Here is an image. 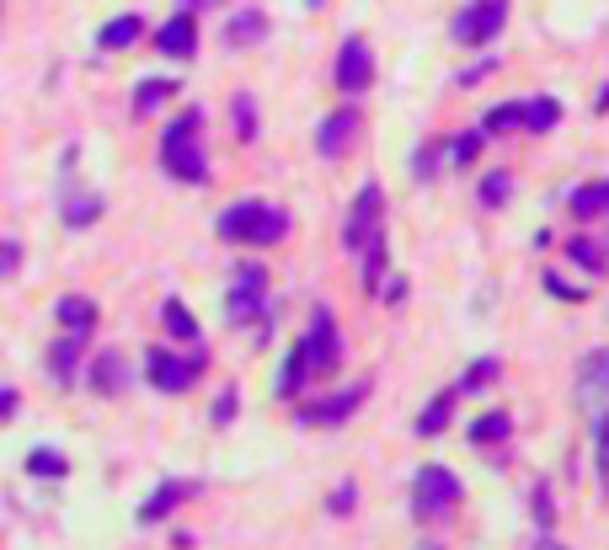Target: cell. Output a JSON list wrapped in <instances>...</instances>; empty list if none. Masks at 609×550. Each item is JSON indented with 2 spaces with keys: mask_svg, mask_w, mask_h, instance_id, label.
<instances>
[{
  "mask_svg": "<svg viewBox=\"0 0 609 550\" xmlns=\"http://www.w3.org/2000/svg\"><path fill=\"white\" fill-rule=\"evenodd\" d=\"M343 364V342H337V326H332V315L326 310H315V326H310V337H304L300 348L289 353V364H284V379H278V390L284 396H295L310 374H332V368Z\"/></svg>",
  "mask_w": 609,
  "mask_h": 550,
  "instance_id": "cell-1",
  "label": "cell"
},
{
  "mask_svg": "<svg viewBox=\"0 0 609 550\" xmlns=\"http://www.w3.org/2000/svg\"><path fill=\"white\" fill-rule=\"evenodd\" d=\"M198 128H203V113L192 108V113H183V118L161 134V166L177 183H209V161L198 150Z\"/></svg>",
  "mask_w": 609,
  "mask_h": 550,
  "instance_id": "cell-2",
  "label": "cell"
},
{
  "mask_svg": "<svg viewBox=\"0 0 609 550\" xmlns=\"http://www.w3.org/2000/svg\"><path fill=\"white\" fill-rule=\"evenodd\" d=\"M220 236L236 246H273L289 236V214L268 209V203H236V209L220 214Z\"/></svg>",
  "mask_w": 609,
  "mask_h": 550,
  "instance_id": "cell-3",
  "label": "cell"
},
{
  "mask_svg": "<svg viewBox=\"0 0 609 550\" xmlns=\"http://www.w3.org/2000/svg\"><path fill=\"white\" fill-rule=\"evenodd\" d=\"M460 508V476L449 465H423L412 482V513L418 524H444Z\"/></svg>",
  "mask_w": 609,
  "mask_h": 550,
  "instance_id": "cell-4",
  "label": "cell"
},
{
  "mask_svg": "<svg viewBox=\"0 0 609 550\" xmlns=\"http://www.w3.org/2000/svg\"><path fill=\"white\" fill-rule=\"evenodd\" d=\"M343 241H348V251H364V246L385 241V187L380 183L359 187V203H353V214L343 225Z\"/></svg>",
  "mask_w": 609,
  "mask_h": 550,
  "instance_id": "cell-5",
  "label": "cell"
},
{
  "mask_svg": "<svg viewBox=\"0 0 609 550\" xmlns=\"http://www.w3.org/2000/svg\"><path fill=\"white\" fill-rule=\"evenodd\" d=\"M577 407L588 423H605L609 417V348H594L583 368H577Z\"/></svg>",
  "mask_w": 609,
  "mask_h": 550,
  "instance_id": "cell-6",
  "label": "cell"
},
{
  "mask_svg": "<svg viewBox=\"0 0 609 550\" xmlns=\"http://www.w3.org/2000/svg\"><path fill=\"white\" fill-rule=\"evenodd\" d=\"M502 22H508V0H471L460 16H455V43H487L502 33Z\"/></svg>",
  "mask_w": 609,
  "mask_h": 550,
  "instance_id": "cell-7",
  "label": "cell"
},
{
  "mask_svg": "<svg viewBox=\"0 0 609 550\" xmlns=\"http://www.w3.org/2000/svg\"><path fill=\"white\" fill-rule=\"evenodd\" d=\"M359 128H364V118H359V108L348 102V108H337L332 118L315 128V150L326 155V161H343L348 150H353V139H359Z\"/></svg>",
  "mask_w": 609,
  "mask_h": 550,
  "instance_id": "cell-8",
  "label": "cell"
},
{
  "mask_svg": "<svg viewBox=\"0 0 609 550\" xmlns=\"http://www.w3.org/2000/svg\"><path fill=\"white\" fill-rule=\"evenodd\" d=\"M369 80H374V54H369L364 38H348L337 49V86H343V97H364Z\"/></svg>",
  "mask_w": 609,
  "mask_h": 550,
  "instance_id": "cell-9",
  "label": "cell"
},
{
  "mask_svg": "<svg viewBox=\"0 0 609 550\" xmlns=\"http://www.w3.org/2000/svg\"><path fill=\"white\" fill-rule=\"evenodd\" d=\"M145 364H150V385H156V390H172V396L187 390V385L203 374V359H172V353H150Z\"/></svg>",
  "mask_w": 609,
  "mask_h": 550,
  "instance_id": "cell-10",
  "label": "cell"
},
{
  "mask_svg": "<svg viewBox=\"0 0 609 550\" xmlns=\"http://www.w3.org/2000/svg\"><path fill=\"white\" fill-rule=\"evenodd\" d=\"M262 289H268V273L262 267H241L236 284H231V315L236 321H251L262 310Z\"/></svg>",
  "mask_w": 609,
  "mask_h": 550,
  "instance_id": "cell-11",
  "label": "cell"
},
{
  "mask_svg": "<svg viewBox=\"0 0 609 550\" xmlns=\"http://www.w3.org/2000/svg\"><path fill=\"white\" fill-rule=\"evenodd\" d=\"M156 43H161V54H172V60H192V49H198V22H192V11H177V16L156 33Z\"/></svg>",
  "mask_w": 609,
  "mask_h": 550,
  "instance_id": "cell-12",
  "label": "cell"
},
{
  "mask_svg": "<svg viewBox=\"0 0 609 550\" xmlns=\"http://www.w3.org/2000/svg\"><path fill=\"white\" fill-rule=\"evenodd\" d=\"M359 401H364V385H353V390H343V396H326V401L304 407L300 423H321V428H332V423H348Z\"/></svg>",
  "mask_w": 609,
  "mask_h": 550,
  "instance_id": "cell-13",
  "label": "cell"
},
{
  "mask_svg": "<svg viewBox=\"0 0 609 550\" xmlns=\"http://www.w3.org/2000/svg\"><path fill=\"white\" fill-rule=\"evenodd\" d=\"M54 315H60L64 332H75V337H86V332L97 326V305H91L86 295H64L60 305H54Z\"/></svg>",
  "mask_w": 609,
  "mask_h": 550,
  "instance_id": "cell-14",
  "label": "cell"
},
{
  "mask_svg": "<svg viewBox=\"0 0 609 550\" xmlns=\"http://www.w3.org/2000/svg\"><path fill=\"white\" fill-rule=\"evenodd\" d=\"M519 128H530V102H497L482 118V134H519Z\"/></svg>",
  "mask_w": 609,
  "mask_h": 550,
  "instance_id": "cell-15",
  "label": "cell"
},
{
  "mask_svg": "<svg viewBox=\"0 0 609 550\" xmlns=\"http://www.w3.org/2000/svg\"><path fill=\"white\" fill-rule=\"evenodd\" d=\"M91 385H97L102 396H119L123 385H128V368H123L119 353H97V364H91Z\"/></svg>",
  "mask_w": 609,
  "mask_h": 550,
  "instance_id": "cell-16",
  "label": "cell"
},
{
  "mask_svg": "<svg viewBox=\"0 0 609 550\" xmlns=\"http://www.w3.org/2000/svg\"><path fill=\"white\" fill-rule=\"evenodd\" d=\"M187 491H192V482H166V487H156V497H150V502L139 508V518H145V524H156V518H166V513H172V508L183 502Z\"/></svg>",
  "mask_w": 609,
  "mask_h": 550,
  "instance_id": "cell-17",
  "label": "cell"
},
{
  "mask_svg": "<svg viewBox=\"0 0 609 550\" xmlns=\"http://www.w3.org/2000/svg\"><path fill=\"white\" fill-rule=\"evenodd\" d=\"M455 396H460V385L427 401V412H423V417H418V433H423V438H433V433H438V428H449V417H455Z\"/></svg>",
  "mask_w": 609,
  "mask_h": 550,
  "instance_id": "cell-18",
  "label": "cell"
},
{
  "mask_svg": "<svg viewBox=\"0 0 609 550\" xmlns=\"http://www.w3.org/2000/svg\"><path fill=\"white\" fill-rule=\"evenodd\" d=\"M49 374H54L60 385H70V379L80 374V342H75V332H70L64 342H54V353H49Z\"/></svg>",
  "mask_w": 609,
  "mask_h": 550,
  "instance_id": "cell-19",
  "label": "cell"
},
{
  "mask_svg": "<svg viewBox=\"0 0 609 550\" xmlns=\"http://www.w3.org/2000/svg\"><path fill=\"white\" fill-rule=\"evenodd\" d=\"M508 433H513V417H508V412H487V417H476V423H471V443H476V449H487V443H508Z\"/></svg>",
  "mask_w": 609,
  "mask_h": 550,
  "instance_id": "cell-20",
  "label": "cell"
},
{
  "mask_svg": "<svg viewBox=\"0 0 609 550\" xmlns=\"http://www.w3.org/2000/svg\"><path fill=\"white\" fill-rule=\"evenodd\" d=\"M262 33H268V16H262V11H241V16L225 27V43L246 49V43H262Z\"/></svg>",
  "mask_w": 609,
  "mask_h": 550,
  "instance_id": "cell-21",
  "label": "cell"
},
{
  "mask_svg": "<svg viewBox=\"0 0 609 550\" xmlns=\"http://www.w3.org/2000/svg\"><path fill=\"white\" fill-rule=\"evenodd\" d=\"M139 33H145V22H139V16H113V22L102 27V38H97V43H102V49H128Z\"/></svg>",
  "mask_w": 609,
  "mask_h": 550,
  "instance_id": "cell-22",
  "label": "cell"
},
{
  "mask_svg": "<svg viewBox=\"0 0 609 550\" xmlns=\"http://www.w3.org/2000/svg\"><path fill=\"white\" fill-rule=\"evenodd\" d=\"M172 97H177V80H145V86L134 91V108H139V113H156V108L172 102Z\"/></svg>",
  "mask_w": 609,
  "mask_h": 550,
  "instance_id": "cell-23",
  "label": "cell"
},
{
  "mask_svg": "<svg viewBox=\"0 0 609 550\" xmlns=\"http://www.w3.org/2000/svg\"><path fill=\"white\" fill-rule=\"evenodd\" d=\"M161 321H166V332H172V337H183V342H192V337H198V321H192V310H187L183 300H166Z\"/></svg>",
  "mask_w": 609,
  "mask_h": 550,
  "instance_id": "cell-24",
  "label": "cell"
},
{
  "mask_svg": "<svg viewBox=\"0 0 609 550\" xmlns=\"http://www.w3.org/2000/svg\"><path fill=\"white\" fill-rule=\"evenodd\" d=\"M556 123H561V102H556V97H535V102H530V128L546 134Z\"/></svg>",
  "mask_w": 609,
  "mask_h": 550,
  "instance_id": "cell-25",
  "label": "cell"
},
{
  "mask_svg": "<svg viewBox=\"0 0 609 550\" xmlns=\"http://www.w3.org/2000/svg\"><path fill=\"white\" fill-rule=\"evenodd\" d=\"M508 192H513V172H492V177H482V203H487V209H502Z\"/></svg>",
  "mask_w": 609,
  "mask_h": 550,
  "instance_id": "cell-26",
  "label": "cell"
},
{
  "mask_svg": "<svg viewBox=\"0 0 609 550\" xmlns=\"http://www.w3.org/2000/svg\"><path fill=\"white\" fill-rule=\"evenodd\" d=\"M599 209H609L605 203V187H577V192H572V214H577V220H594V214H599Z\"/></svg>",
  "mask_w": 609,
  "mask_h": 550,
  "instance_id": "cell-27",
  "label": "cell"
},
{
  "mask_svg": "<svg viewBox=\"0 0 609 550\" xmlns=\"http://www.w3.org/2000/svg\"><path fill=\"white\" fill-rule=\"evenodd\" d=\"M97 214H102V198H91V192H86V198H70V203H64V225H91Z\"/></svg>",
  "mask_w": 609,
  "mask_h": 550,
  "instance_id": "cell-28",
  "label": "cell"
},
{
  "mask_svg": "<svg viewBox=\"0 0 609 550\" xmlns=\"http://www.w3.org/2000/svg\"><path fill=\"white\" fill-rule=\"evenodd\" d=\"M567 257H572V262H583L588 273H605V251H599L594 241H583V236H572V241H567Z\"/></svg>",
  "mask_w": 609,
  "mask_h": 550,
  "instance_id": "cell-29",
  "label": "cell"
},
{
  "mask_svg": "<svg viewBox=\"0 0 609 550\" xmlns=\"http://www.w3.org/2000/svg\"><path fill=\"white\" fill-rule=\"evenodd\" d=\"M27 471H33V476H49V482H60V476H64V460L54 454V449H38V454H27Z\"/></svg>",
  "mask_w": 609,
  "mask_h": 550,
  "instance_id": "cell-30",
  "label": "cell"
},
{
  "mask_svg": "<svg viewBox=\"0 0 609 550\" xmlns=\"http://www.w3.org/2000/svg\"><path fill=\"white\" fill-rule=\"evenodd\" d=\"M476 145H482V128H476V134H460V139L449 145V155H455V166H465V161H476Z\"/></svg>",
  "mask_w": 609,
  "mask_h": 550,
  "instance_id": "cell-31",
  "label": "cell"
},
{
  "mask_svg": "<svg viewBox=\"0 0 609 550\" xmlns=\"http://www.w3.org/2000/svg\"><path fill=\"white\" fill-rule=\"evenodd\" d=\"M236 128H241V139L257 134V102L251 97H236Z\"/></svg>",
  "mask_w": 609,
  "mask_h": 550,
  "instance_id": "cell-32",
  "label": "cell"
},
{
  "mask_svg": "<svg viewBox=\"0 0 609 550\" xmlns=\"http://www.w3.org/2000/svg\"><path fill=\"white\" fill-rule=\"evenodd\" d=\"M487 379H497V359H482V364H476L471 374H465V379H460V390H482Z\"/></svg>",
  "mask_w": 609,
  "mask_h": 550,
  "instance_id": "cell-33",
  "label": "cell"
},
{
  "mask_svg": "<svg viewBox=\"0 0 609 550\" xmlns=\"http://www.w3.org/2000/svg\"><path fill=\"white\" fill-rule=\"evenodd\" d=\"M16 267H22V246L0 241V284H5V278H16Z\"/></svg>",
  "mask_w": 609,
  "mask_h": 550,
  "instance_id": "cell-34",
  "label": "cell"
},
{
  "mask_svg": "<svg viewBox=\"0 0 609 550\" xmlns=\"http://www.w3.org/2000/svg\"><path fill=\"white\" fill-rule=\"evenodd\" d=\"M236 417V390H225L220 401H214V423H231Z\"/></svg>",
  "mask_w": 609,
  "mask_h": 550,
  "instance_id": "cell-35",
  "label": "cell"
},
{
  "mask_svg": "<svg viewBox=\"0 0 609 550\" xmlns=\"http://www.w3.org/2000/svg\"><path fill=\"white\" fill-rule=\"evenodd\" d=\"M594 428H599V465H605V487H609V417L594 423Z\"/></svg>",
  "mask_w": 609,
  "mask_h": 550,
  "instance_id": "cell-36",
  "label": "cell"
},
{
  "mask_svg": "<svg viewBox=\"0 0 609 550\" xmlns=\"http://www.w3.org/2000/svg\"><path fill=\"white\" fill-rule=\"evenodd\" d=\"M332 508H337V513H348V508H353V482H343V487H337Z\"/></svg>",
  "mask_w": 609,
  "mask_h": 550,
  "instance_id": "cell-37",
  "label": "cell"
},
{
  "mask_svg": "<svg viewBox=\"0 0 609 550\" xmlns=\"http://www.w3.org/2000/svg\"><path fill=\"white\" fill-rule=\"evenodd\" d=\"M433 150H438V145L427 139V145H423V155H418V172H423V177H433Z\"/></svg>",
  "mask_w": 609,
  "mask_h": 550,
  "instance_id": "cell-38",
  "label": "cell"
},
{
  "mask_svg": "<svg viewBox=\"0 0 609 550\" xmlns=\"http://www.w3.org/2000/svg\"><path fill=\"white\" fill-rule=\"evenodd\" d=\"M11 412H16V390H0V423H5Z\"/></svg>",
  "mask_w": 609,
  "mask_h": 550,
  "instance_id": "cell-39",
  "label": "cell"
},
{
  "mask_svg": "<svg viewBox=\"0 0 609 550\" xmlns=\"http://www.w3.org/2000/svg\"><path fill=\"white\" fill-rule=\"evenodd\" d=\"M192 5H220V0H187V11H192Z\"/></svg>",
  "mask_w": 609,
  "mask_h": 550,
  "instance_id": "cell-40",
  "label": "cell"
},
{
  "mask_svg": "<svg viewBox=\"0 0 609 550\" xmlns=\"http://www.w3.org/2000/svg\"><path fill=\"white\" fill-rule=\"evenodd\" d=\"M605 203H609V183H605Z\"/></svg>",
  "mask_w": 609,
  "mask_h": 550,
  "instance_id": "cell-41",
  "label": "cell"
},
{
  "mask_svg": "<svg viewBox=\"0 0 609 550\" xmlns=\"http://www.w3.org/2000/svg\"><path fill=\"white\" fill-rule=\"evenodd\" d=\"M423 550H438V546H423Z\"/></svg>",
  "mask_w": 609,
  "mask_h": 550,
  "instance_id": "cell-42",
  "label": "cell"
}]
</instances>
